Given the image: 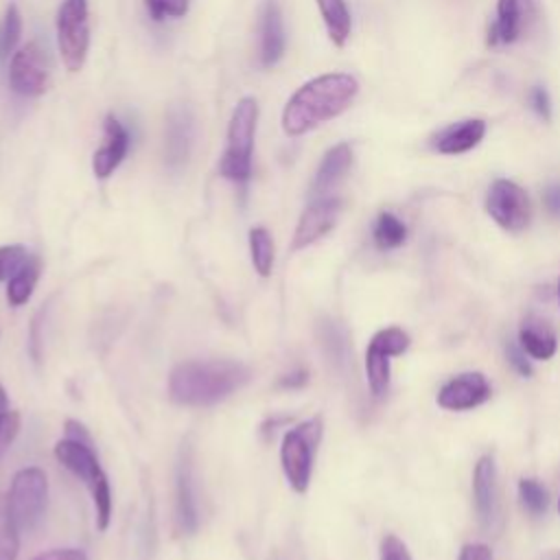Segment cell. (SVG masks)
<instances>
[{
	"instance_id": "36",
	"label": "cell",
	"mask_w": 560,
	"mask_h": 560,
	"mask_svg": "<svg viewBox=\"0 0 560 560\" xmlns=\"http://www.w3.org/2000/svg\"><path fill=\"white\" fill-rule=\"evenodd\" d=\"M33 560H88L85 553L81 549H50V551H44L39 556H35Z\"/></svg>"
},
{
	"instance_id": "16",
	"label": "cell",
	"mask_w": 560,
	"mask_h": 560,
	"mask_svg": "<svg viewBox=\"0 0 560 560\" xmlns=\"http://www.w3.org/2000/svg\"><path fill=\"white\" fill-rule=\"evenodd\" d=\"M127 149H129V131L122 127V122L116 116L109 114L105 118V142L92 158L94 175L101 179L109 177L127 155Z\"/></svg>"
},
{
	"instance_id": "13",
	"label": "cell",
	"mask_w": 560,
	"mask_h": 560,
	"mask_svg": "<svg viewBox=\"0 0 560 560\" xmlns=\"http://www.w3.org/2000/svg\"><path fill=\"white\" fill-rule=\"evenodd\" d=\"M532 18H534L532 0H499L497 18L488 31V44L490 46L514 44L527 31Z\"/></svg>"
},
{
	"instance_id": "26",
	"label": "cell",
	"mask_w": 560,
	"mask_h": 560,
	"mask_svg": "<svg viewBox=\"0 0 560 560\" xmlns=\"http://www.w3.org/2000/svg\"><path fill=\"white\" fill-rule=\"evenodd\" d=\"M20 525L11 512L9 497L0 494V560H18Z\"/></svg>"
},
{
	"instance_id": "3",
	"label": "cell",
	"mask_w": 560,
	"mask_h": 560,
	"mask_svg": "<svg viewBox=\"0 0 560 560\" xmlns=\"http://www.w3.org/2000/svg\"><path fill=\"white\" fill-rule=\"evenodd\" d=\"M55 457L88 486L96 510V527L105 532L112 521V490L107 475L103 472L98 457L92 448V442L63 438L55 444Z\"/></svg>"
},
{
	"instance_id": "11",
	"label": "cell",
	"mask_w": 560,
	"mask_h": 560,
	"mask_svg": "<svg viewBox=\"0 0 560 560\" xmlns=\"http://www.w3.org/2000/svg\"><path fill=\"white\" fill-rule=\"evenodd\" d=\"M490 398V383L481 372H464L448 378L438 392V405L446 411H466Z\"/></svg>"
},
{
	"instance_id": "20",
	"label": "cell",
	"mask_w": 560,
	"mask_h": 560,
	"mask_svg": "<svg viewBox=\"0 0 560 560\" xmlns=\"http://www.w3.org/2000/svg\"><path fill=\"white\" fill-rule=\"evenodd\" d=\"M518 346L525 350L527 357L538 359V361L551 359L558 350L553 330L549 326H545V322L534 319V317L523 322V326L518 330Z\"/></svg>"
},
{
	"instance_id": "1",
	"label": "cell",
	"mask_w": 560,
	"mask_h": 560,
	"mask_svg": "<svg viewBox=\"0 0 560 560\" xmlns=\"http://www.w3.org/2000/svg\"><path fill=\"white\" fill-rule=\"evenodd\" d=\"M252 378V370L232 359L184 361L168 374V398L184 407L214 405Z\"/></svg>"
},
{
	"instance_id": "10",
	"label": "cell",
	"mask_w": 560,
	"mask_h": 560,
	"mask_svg": "<svg viewBox=\"0 0 560 560\" xmlns=\"http://www.w3.org/2000/svg\"><path fill=\"white\" fill-rule=\"evenodd\" d=\"M472 497L479 523L488 532H497L501 525V494L497 464L492 455H481L472 470Z\"/></svg>"
},
{
	"instance_id": "32",
	"label": "cell",
	"mask_w": 560,
	"mask_h": 560,
	"mask_svg": "<svg viewBox=\"0 0 560 560\" xmlns=\"http://www.w3.org/2000/svg\"><path fill=\"white\" fill-rule=\"evenodd\" d=\"M378 560H411V553H409L407 545H405L398 536L387 534V536H383V540H381Z\"/></svg>"
},
{
	"instance_id": "5",
	"label": "cell",
	"mask_w": 560,
	"mask_h": 560,
	"mask_svg": "<svg viewBox=\"0 0 560 560\" xmlns=\"http://www.w3.org/2000/svg\"><path fill=\"white\" fill-rule=\"evenodd\" d=\"M322 431H324L322 420L311 418V420L300 422L298 427L289 429L282 438V446H280L282 472H284L289 486L300 494L308 490Z\"/></svg>"
},
{
	"instance_id": "33",
	"label": "cell",
	"mask_w": 560,
	"mask_h": 560,
	"mask_svg": "<svg viewBox=\"0 0 560 560\" xmlns=\"http://www.w3.org/2000/svg\"><path fill=\"white\" fill-rule=\"evenodd\" d=\"M18 431H20V413L18 411H7L4 416H0V457L15 440Z\"/></svg>"
},
{
	"instance_id": "15",
	"label": "cell",
	"mask_w": 560,
	"mask_h": 560,
	"mask_svg": "<svg viewBox=\"0 0 560 560\" xmlns=\"http://www.w3.org/2000/svg\"><path fill=\"white\" fill-rule=\"evenodd\" d=\"M483 136H486V122L481 118H464L435 131L429 144L433 151L442 155H457L477 147Z\"/></svg>"
},
{
	"instance_id": "28",
	"label": "cell",
	"mask_w": 560,
	"mask_h": 560,
	"mask_svg": "<svg viewBox=\"0 0 560 560\" xmlns=\"http://www.w3.org/2000/svg\"><path fill=\"white\" fill-rule=\"evenodd\" d=\"M518 499H521V505L532 516L545 514V510L549 505V494H547L545 486L538 479H532V477H523L518 481Z\"/></svg>"
},
{
	"instance_id": "34",
	"label": "cell",
	"mask_w": 560,
	"mask_h": 560,
	"mask_svg": "<svg viewBox=\"0 0 560 560\" xmlns=\"http://www.w3.org/2000/svg\"><path fill=\"white\" fill-rule=\"evenodd\" d=\"M505 354H508L510 365H512L521 376H525V378L532 376V363H529V359H527V354H525V350H523L521 346L508 343V346H505Z\"/></svg>"
},
{
	"instance_id": "21",
	"label": "cell",
	"mask_w": 560,
	"mask_h": 560,
	"mask_svg": "<svg viewBox=\"0 0 560 560\" xmlns=\"http://www.w3.org/2000/svg\"><path fill=\"white\" fill-rule=\"evenodd\" d=\"M322 20L326 24L328 37L332 39L335 46H343L350 37V28H352V20H350V11L346 7V0H317Z\"/></svg>"
},
{
	"instance_id": "25",
	"label": "cell",
	"mask_w": 560,
	"mask_h": 560,
	"mask_svg": "<svg viewBox=\"0 0 560 560\" xmlns=\"http://www.w3.org/2000/svg\"><path fill=\"white\" fill-rule=\"evenodd\" d=\"M39 258L37 256H31L26 260V265L9 280L7 284V300L11 306H22L24 302H28L35 284H37V278H39Z\"/></svg>"
},
{
	"instance_id": "6",
	"label": "cell",
	"mask_w": 560,
	"mask_h": 560,
	"mask_svg": "<svg viewBox=\"0 0 560 560\" xmlns=\"http://www.w3.org/2000/svg\"><path fill=\"white\" fill-rule=\"evenodd\" d=\"M90 46L88 0H63L57 11V48L70 72L81 70Z\"/></svg>"
},
{
	"instance_id": "30",
	"label": "cell",
	"mask_w": 560,
	"mask_h": 560,
	"mask_svg": "<svg viewBox=\"0 0 560 560\" xmlns=\"http://www.w3.org/2000/svg\"><path fill=\"white\" fill-rule=\"evenodd\" d=\"M31 258L26 247L22 245H2L0 247V282L11 280Z\"/></svg>"
},
{
	"instance_id": "14",
	"label": "cell",
	"mask_w": 560,
	"mask_h": 560,
	"mask_svg": "<svg viewBox=\"0 0 560 560\" xmlns=\"http://www.w3.org/2000/svg\"><path fill=\"white\" fill-rule=\"evenodd\" d=\"M175 523L182 534H195L199 527V510H197V490H195V472L190 462V451H184L177 464L175 477Z\"/></svg>"
},
{
	"instance_id": "2",
	"label": "cell",
	"mask_w": 560,
	"mask_h": 560,
	"mask_svg": "<svg viewBox=\"0 0 560 560\" xmlns=\"http://www.w3.org/2000/svg\"><path fill=\"white\" fill-rule=\"evenodd\" d=\"M359 83L346 72H328L306 81L293 92L282 109L287 136H302L339 116L357 96Z\"/></svg>"
},
{
	"instance_id": "43",
	"label": "cell",
	"mask_w": 560,
	"mask_h": 560,
	"mask_svg": "<svg viewBox=\"0 0 560 560\" xmlns=\"http://www.w3.org/2000/svg\"><path fill=\"white\" fill-rule=\"evenodd\" d=\"M558 510H560V501H558Z\"/></svg>"
},
{
	"instance_id": "35",
	"label": "cell",
	"mask_w": 560,
	"mask_h": 560,
	"mask_svg": "<svg viewBox=\"0 0 560 560\" xmlns=\"http://www.w3.org/2000/svg\"><path fill=\"white\" fill-rule=\"evenodd\" d=\"M529 105L538 114V118H542V120L551 118V101H549V94H547L545 88L534 85L529 90Z\"/></svg>"
},
{
	"instance_id": "29",
	"label": "cell",
	"mask_w": 560,
	"mask_h": 560,
	"mask_svg": "<svg viewBox=\"0 0 560 560\" xmlns=\"http://www.w3.org/2000/svg\"><path fill=\"white\" fill-rule=\"evenodd\" d=\"M22 33V18L15 4H11L4 13L2 26H0V59H7L9 52H13L18 39Z\"/></svg>"
},
{
	"instance_id": "7",
	"label": "cell",
	"mask_w": 560,
	"mask_h": 560,
	"mask_svg": "<svg viewBox=\"0 0 560 560\" xmlns=\"http://www.w3.org/2000/svg\"><path fill=\"white\" fill-rule=\"evenodd\" d=\"M48 481L42 468L28 466L13 475L9 490V505L20 529H35L46 512Z\"/></svg>"
},
{
	"instance_id": "23",
	"label": "cell",
	"mask_w": 560,
	"mask_h": 560,
	"mask_svg": "<svg viewBox=\"0 0 560 560\" xmlns=\"http://www.w3.org/2000/svg\"><path fill=\"white\" fill-rule=\"evenodd\" d=\"M372 238L381 252L396 249L407 241V225L394 212H381L374 221Z\"/></svg>"
},
{
	"instance_id": "12",
	"label": "cell",
	"mask_w": 560,
	"mask_h": 560,
	"mask_svg": "<svg viewBox=\"0 0 560 560\" xmlns=\"http://www.w3.org/2000/svg\"><path fill=\"white\" fill-rule=\"evenodd\" d=\"M341 212V201L337 197H319L315 199L300 217L295 232H293V243L291 249H304L319 241L324 234H328Z\"/></svg>"
},
{
	"instance_id": "40",
	"label": "cell",
	"mask_w": 560,
	"mask_h": 560,
	"mask_svg": "<svg viewBox=\"0 0 560 560\" xmlns=\"http://www.w3.org/2000/svg\"><path fill=\"white\" fill-rule=\"evenodd\" d=\"M66 438H72V440H81V442H92L85 427L77 420H68L66 422Z\"/></svg>"
},
{
	"instance_id": "17",
	"label": "cell",
	"mask_w": 560,
	"mask_h": 560,
	"mask_svg": "<svg viewBox=\"0 0 560 560\" xmlns=\"http://www.w3.org/2000/svg\"><path fill=\"white\" fill-rule=\"evenodd\" d=\"M287 37L282 26V13L276 0H267L260 13V63L265 68L276 66L284 55Z\"/></svg>"
},
{
	"instance_id": "4",
	"label": "cell",
	"mask_w": 560,
	"mask_h": 560,
	"mask_svg": "<svg viewBox=\"0 0 560 560\" xmlns=\"http://www.w3.org/2000/svg\"><path fill=\"white\" fill-rule=\"evenodd\" d=\"M258 120V103L252 96H245L236 103L230 127H228V147L219 162V173L245 186L252 177V149H254V133Z\"/></svg>"
},
{
	"instance_id": "19",
	"label": "cell",
	"mask_w": 560,
	"mask_h": 560,
	"mask_svg": "<svg viewBox=\"0 0 560 560\" xmlns=\"http://www.w3.org/2000/svg\"><path fill=\"white\" fill-rule=\"evenodd\" d=\"M350 164H352V149L348 142H339L332 149H328L319 162L311 192L324 197L332 186H337L343 179Z\"/></svg>"
},
{
	"instance_id": "38",
	"label": "cell",
	"mask_w": 560,
	"mask_h": 560,
	"mask_svg": "<svg viewBox=\"0 0 560 560\" xmlns=\"http://www.w3.org/2000/svg\"><path fill=\"white\" fill-rule=\"evenodd\" d=\"M542 201H545V208L549 214L560 217V184L547 186L542 192Z\"/></svg>"
},
{
	"instance_id": "27",
	"label": "cell",
	"mask_w": 560,
	"mask_h": 560,
	"mask_svg": "<svg viewBox=\"0 0 560 560\" xmlns=\"http://www.w3.org/2000/svg\"><path fill=\"white\" fill-rule=\"evenodd\" d=\"M249 254L254 269L267 278L273 267V238L267 228H252L249 230Z\"/></svg>"
},
{
	"instance_id": "37",
	"label": "cell",
	"mask_w": 560,
	"mask_h": 560,
	"mask_svg": "<svg viewBox=\"0 0 560 560\" xmlns=\"http://www.w3.org/2000/svg\"><path fill=\"white\" fill-rule=\"evenodd\" d=\"M459 560H492V551L481 542H468L462 547Z\"/></svg>"
},
{
	"instance_id": "8",
	"label": "cell",
	"mask_w": 560,
	"mask_h": 560,
	"mask_svg": "<svg viewBox=\"0 0 560 560\" xmlns=\"http://www.w3.org/2000/svg\"><path fill=\"white\" fill-rule=\"evenodd\" d=\"M486 210L508 232H521L529 225L532 206L527 192L510 182V179H494L486 195Z\"/></svg>"
},
{
	"instance_id": "24",
	"label": "cell",
	"mask_w": 560,
	"mask_h": 560,
	"mask_svg": "<svg viewBox=\"0 0 560 560\" xmlns=\"http://www.w3.org/2000/svg\"><path fill=\"white\" fill-rule=\"evenodd\" d=\"M317 335H319V343H322V350L328 357V361L335 368H343L348 361V339H346L343 328L332 319H324L317 326Z\"/></svg>"
},
{
	"instance_id": "42",
	"label": "cell",
	"mask_w": 560,
	"mask_h": 560,
	"mask_svg": "<svg viewBox=\"0 0 560 560\" xmlns=\"http://www.w3.org/2000/svg\"><path fill=\"white\" fill-rule=\"evenodd\" d=\"M558 298H560V280H558Z\"/></svg>"
},
{
	"instance_id": "18",
	"label": "cell",
	"mask_w": 560,
	"mask_h": 560,
	"mask_svg": "<svg viewBox=\"0 0 560 560\" xmlns=\"http://www.w3.org/2000/svg\"><path fill=\"white\" fill-rule=\"evenodd\" d=\"M192 144V116L186 107H173L166 116V162L171 166L182 164L188 158Z\"/></svg>"
},
{
	"instance_id": "22",
	"label": "cell",
	"mask_w": 560,
	"mask_h": 560,
	"mask_svg": "<svg viewBox=\"0 0 560 560\" xmlns=\"http://www.w3.org/2000/svg\"><path fill=\"white\" fill-rule=\"evenodd\" d=\"M365 374H368L370 392L376 398L385 396L389 387V354L372 341L368 343V350H365Z\"/></svg>"
},
{
	"instance_id": "31",
	"label": "cell",
	"mask_w": 560,
	"mask_h": 560,
	"mask_svg": "<svg viewBox=\"0 0 560 560\" xmlns=\"http://www.w3.org/2000/svg\"><path fill=\"white\" fill-rule=\"evenodd\" d=\"M151 18L162 22L164 18H182L188 11V0H144Z\"/></svg>"
},
{
	"instance_id": "9",
	"label": "cell",
	"mask_w": 560,
	"mask_h": 560,
	"mask_svg": "<svg viewBox=\"0 0 560 560\" xmlns=\"http://www.w3.org/2000/svg\"><path fill=\"white\" fill-rule=\"evenodd\" d=\"M11 90L20 96H39L48 88V63L37 44H26L11 57L9 66Z\"/></svg>"
},
{
	"instance_id": "39",
	"label": "cell",
	"mask_w": 560,
	"mask_h": 560,
	"mask_svg": "<svg viewBox=\"0 0 560 560\" xmlns=\"http://www.w3.org/2000/svg\"><path fill=\"white\" fill-rule=\"evenodd\" d=\"M308 383V372L306 370H295V372H289L284 376H280L278 385L284 387V389H298V387H304Z\"/></svg>"
},
{
	"instance_id": "41",
	"label": "cell",
	"mask_w": 560,
	"mask_h": 560,
	"mask_svg": "<svg viewBox=\"0 0 560 560\" xmlns=\"http://www.w3.org/2000/svg\"><path fill=\"white\" fill-rule=\"evenodd\" d=\"M9 411V398H7V392L4 387L0 385V416H4Z\"/></svg>"
}]
</instances>
